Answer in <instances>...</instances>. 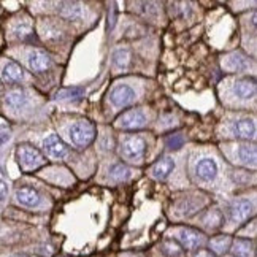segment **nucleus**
<instances>
[{"mask_svg":"<svg viewBox=\"0 0 257 257\" xmlns=\"http://www.w3.org/2000/svg\"><path fill=\"white\" fill-rule=\"evenodd\" d=\"M16 156H18V161H19V165H21V169L26 170V172L35 170L40 165L45 164V159H43V156L40 154V151L35 150V148L31 146V145L18 146Z\"/></svg>","mask_w":257,"mask_h":257,"instance_id":"1","label":"nucleus"},{"mask_svg":"<svg viewBox=\"0 0 257 257\" xmlns=\"http://www.w3.org/2000/svg\"><path fill=\"white\" fill-rule=\"evenodd\" d=\"M95 137V127L89 121L75 122L70 128V138L76 146H87Z\"/></svg>","mask_w":257,"mask_h":257,"instance_id":"2","label":"nucleus"},{"mask_svg":"<svg viewBox=\"0 0 257 257\" xmlns=\"http://www.w3.org/2000/svg\"><path fill=\"white\" fill-rule=\"evenodd\" d=\"M145 151H146V143L142 137H137V135L128 137L122 143V156L127 161L135 162V161L143 159Z\"/></svg>","mask_w":257,"mask_h":257,"instance_id":"3","label":"nucleus"},{"mask_svg":"<svg viewBox=\"0 0 257 257\" xmlns=\"http://www.w3.org/2000/svg\"><path fill=\"white\" fill-rule=\"evenodd\" d=\"M116 124L121 128H142L146 124V116L142 110H128L117 117Z\"/></svg>","mask_w":257,"mask_h":257,"instance_id":"4","label":"nucleus"},{"mask_svg":"<svg viewBox=\"0 0 257 257\" xmlns=\"http://www.w3.org/2000/svg\"><path fill=\"white\" fill-rule=\"evenodd\" d=\"M134 98H135V91L125 84L116 86L110 92V100L114 106H125L131 102H134Z\"/></svg>","mask_w":257,"mask_h":257,"instance_id":"5","label":"nucleus"},{"mask_svg":"<svg viewBox=\"0 0 257 257\" xmlns=\"http://www.w3.org/2000/svg\"><path fill=\"white\" fill-rule=\"evenodd\" d=\"M43 148L46 154L54 157V159H59V157H64L67 154V146L57 135H48L43 140Z\"/></svg>","mask_w":257,"mask_h":257,"instance_id":"6","label":"nucleus"},{"mask_svg":"<svg viewBox=\"0 0 257 257\" xmlns=\"http://www.w3.org/2000/svg\"><path fill=\"white\" fill-rule=\"evenodd\" d=\"M233 92L240 98H243V100L252 98L255 95V81L252 78H240V80L235 81Z\"/></svg>","mask_w":257,"mask_h":257,"instance_id":"7","label":"nucleus"},{"mask_svg":"<svg viewBox=\"0 0 257 257\" xmlns=\"http://www.w3.org/2000/svg\"><path fill=\"white\" fill-rule=\"evenodd\" d=\"M197 176L203 181H211L217 175V164L213 159H202L195 167Z\"/></svg>","mask_w":257,"mask_h":257,"instance_id":"8","label":"nucleus"},{"mask_svg":"<svg viewBox=\"0 0 257 257\" xmlns=\"http://www.w3.org/2000/svg\"><path fill=\"white\" fill-rule=\"evenodd\" d=\"M16 199L18 202L24 205V206H29V208H32V206H37L40 203V195L38 192L34 189V187H19L16 191Z\"/></svg>","mask_w":257,"mask_h":257,"instance_id":"9","label":"nucleus"},{"mask_svg":"<svg viewBox=\"0 0 257 257\" xmlns=\"http://www.w3.org/2000/svg\"><path fill=\"white\" fill-rule=\"evenodd\" d=\"M180 241L186 249H195L203 243V235L192 229H183L180 232Z\"/></svg>","mask_w":257,"mask_h":257,"instance_id":"10","label":"nucleus"},{"mask_svg":"<svg viewBox=\"0 0 257 257\" xmlns=\"http://www.w3.org/2000/svg\"><path fill=\"white\" fill-rule=\"evenodd\" d=\"M27 62H29V67H31V70L34 72H43L49 67V64H51L49 57L43 51H38V49H35V51L29 54Z\"/></svg>","mask_w":257,"mask_h":257,"instance_id":"11","label":"nucleus"},{"mask_svg":"<svg viewBox=\"0 0 257 257\" xmlns=\"http://www.w3.org/2000/svg\"><path fill=\"white\" fill-rule=\"evenodd\" d=\"M232 131L238 138H246V140H249V138H252L255 134V124L251 119H240V121L233 122Z\"/></svg>","mask_w":257,"mask_h":257,"instance_id":"12","label":"nucleus"},{"mask_svg":"<svg viewBox=\"0 0 257 257\" xmlns=\"http://www.w3.org/2000/svg\"><path fill=\"white\" fill-rule=\"evenodd\" d=\"M251 210L252 206L248 200H238L232 205V219L235 222H241V221H246L251 214Z\"/></svg>","mask_w":257,"mask_h":257,"instance_id":"13","label":"nucleus"},{"mask_svg":"<svg viewBox=\"0 0 257 257\" xmlns=\"http://www.w3.org/2000/svg\"><path fill=\"white\" fill-rule=\"evenodd\" d=\"M5 102L10 108H15V110H18V108H23L27 102V97H26V92L23 91V89H12V91H8L7 95H5Z\"/></svg>","mask_w":257,"mask_h":257,"instance_id":"14","label":"nucleus"},{"mask_svg":"<svg viewBox=\"0 0 257 257\" xmlns=\"http://www.w3.org/2000/svg\"><path fill=\"white\" fill-rule=\"evenodd\" d=\"M2 78L7 83H18L23 80V68L19 67L16 62H7L4 70H2Z\"/></svg>","mask_w":257,"mask_h":257,"instance_id":"15","label":"nucleus"},{"mask_svg":"<svg viewBox=\"0 0 257 257\" xmlns=\"http://www.w3.org/2000/svg\"><path fill=\"white\" fill-rule=\"evenodd\" d=\"M173 169H175L173 159H170V157H164V159H161L154 165L153 175H154V178H157V180H165V178L173 172Z\"/></svg>","mask_w":257,"mask_h":257,"instance_id":"16","label":"nucleus"},{"mask_svg":"<svg viewBox=\"0 0 257 257\" xmlns=\"http://www.w3.org/2000/svg\"><path fill=\"white\" fill-rule=\"evenodd\" d=\"M232 252L235 257H254V244L249 240L238 238L233 241Z\"/></svg>","mask_w":257,"mask_h":257,"instance_id":"17","label":"nucleus"},{"mask_svg":"<svg viewBox=\"0 0 257 257\" xmlns=\"http://www.w3.org/2000/svg\"><path fill=\"white\" fill-rule=\"evenodd\" d=\"M246 65V59L238 54V53H235V54H230L229 57H227V61L224 64L225 68H229V70L235 72V70H241V68H244Z\"/></svg>","mask_w":257,"mask_h":257,"instance_id":"18","label":"nucleus"},{"mask_svg":"<svg viewBox=\"0 0 257 257\" xmlns=\"http://www.w3.org/2000/svg\"><path fill=\"white\" fill-rule=\"evenodd\" d=\"M128 175H131V170L122 164H116L110 169V180L113 181H124L128 178Z\"/></svg>","mask_w":257,"mask_h":257,"instance_id":"19","label":"nucleus"},{"mask_svg":"<svg viewBox=\"0 0 257 257\" xmlns=\"http://www.w3.org/2000/svg\"><path fill=\"white\" fill-rule=\"evenodd\" d=\"M238 156H240V161L246 165L249 164H254L255 162V148L251 145H244V146H240L238 150Z\"/></svg>","mask_w":257,"mask_h":257,"instance_id":"20","label":"nucleus"},{"mask_svg":"<svg viewBox=\"0 0 257 257\" xmlns=\"http://www.w3.org/2000/svg\"><path fill=\"white\" fill-rule=\"evenodd\" d=\"M61 15L65 18H76L81 15V5L80 4H75V2H65L61 4Z\"/></svg>","mask_w":257,"mask_h":257,"instance_id":"21","label":"nucleus"},{"mask_svg":"<svg viewBox=\"0 0 257 257\" xmlns=\"http://www.w3.org/2000/svg\"><path fill=\"white\" fill-rule=\"evenodd\" d=\"M210 246L216 254H224L230 246V238L229 236H217V238L211 240Z\"/></svg>","mask_w":257,"mask_h":257,"instance_id":"22","label":"nucleus"},{"mask_svg":"<svg viewBox=\"0 0 257 257\" xmlns=\"http://www.w3.org/2000/svg\"><path fill=\"white\" fill-rule=\"evenodd\" d=\"M128 59H131V54H128L127 49H117L113 56V62L114 67L117 68H125L128 65Z\"/></svg>","mask_w":257,"mask_h":257,"instance_id":"23","label":"nucleus"},{"mask_svg":"<svg viewBox=\"0 0 257 257\" xmlns=\"http://www.w3.org/2000/svg\"><path fill=\"white\" fill-rule=\"evenodd\" d=\"M83 95V91L78 87H73V89H64L57 94V98L59 100H78V98H81Z\"/></svg>","mask_w":257,"mask_h":257,"instance_id":"24","label":"nucleus"},{"mask_svg":"<svg viewBox=\"0 0 257 257\" xmlns=\"http://www.w3.org/2000/svg\"><path fill=\"white\" fill-rule=\"evenodd\" d=\"M167 143H169V146L173 148V150H178V148L183 145V137L181 135H173V137L169 138V140H167Z\"/></svg>","mask_w":257,"mask_h":257,"instance_id":"25","label":"nucleus"},{"mask_svg":"<svg viewBox=\"0 0 257 257\" xmlns=\"http://www.w3.org/2000/svg\"><path fill=\"white\" fill-rule=\"evenodd\" d=\"M8 194V186L5 181H0V200H4Z\"/></svg>","mask_w":257,"mask_h":257,"instance_id":"26","label":"nucleus"},{"mask_svg":"<svg viewBox=\"0 0 257 257\" xmlns=\"http://www.w3.org/2000/svg\"><path fill=\"white\" fill-rule=\"evenodd\" d=\"M195 257H216L213 252H210V251H206V249H202V251H199L195 254Z\"/></svg>","mask_w":257,"mask_h":257,"instance_id":"27","label":"nucleus"},{"mask_svg":"<svg viewBox=\"0 0 257 257\" xmlns=\"http://www.w3.org/2000/svg\"><path fill=\"white\" fill-rule=\"evenodd\" d=\"M13 257H27V255H24V254H16V255H13Z\"/></svg>","mask_w":257,"mask_h":257,"instance_id":"28","label":"nucleus"}]
</instances>
